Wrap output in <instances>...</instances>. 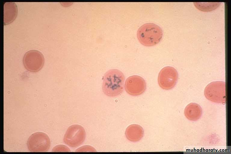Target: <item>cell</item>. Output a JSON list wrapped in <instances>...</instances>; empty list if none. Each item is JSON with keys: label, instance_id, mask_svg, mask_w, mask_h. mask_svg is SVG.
Wrapping results in <instances>:
<instances>
[{"label": "cell", "instance_id": "6da1fadb", "mask_svg": "<svg viewBox=\"0 0 231 154\" xmlns=\"http://www.w3.org/2000/svg\"><path fill=\"white\" fill-rule=\"evenodd\" d=\"M125 76L120 70L116 69L109 70L105 74L103 79L102 90L107 96L114 97L123 91Z\"/></svg>", "mask_w": 231, "mask_h": 154}, {"label": "cell", "instance_id": "7a4b0ae2", "mask_svg": "<svg viewBox=\"0 0 231 154\" xmlns=\"http://www.w3.org/2000/svg\"><path fill=\"white\" fill-rule=\"evenodd\" d=\"M163 35L161 28L152 23H145L141 26L137 32V36L140 42L146 46H151L159 43Z\"/></svg>", "mask_w": 231, "mask_h": 154}, {"label": "cell", "instance_id": "3957f363", "mask_svg": "<svg viewBox=\"0 0 231 154\" xmlns=\"http://www.w3.org/2000/svg\"><path fill=\"white\" fill-rule=\"evenodd\" d=\"M204 94L205 97L211 102L225 103L226 98L225 82L217 81L210 83L206 87Z\"/></svg>", "mask_w": 231, "mask_h": 154}, {"label": "cell", "instance_id": "277c9868", "mask_svg": "<svg viewBox=\"0 0 231 154\" xmlns=\"http://www.w3.org/2000/svg\"><path fill=\"white\" fill-rule=\"evenodd\" d=\"M86 133L84 128L78 125L70 126L67 129L63 138L64 143L69 146L76 147L84 142Z\"/></svg>", "mask_w": 231, "mask_h": 154}, {"label": "cell", "instance_id": "5b68a950", "mask_svg": "<svg viewBox=\"0 0 231 154\" xmlns=\"http://www.w3.org/2000/svg\"><path fill=\"white\" fill-rule=\"evenodd\" d=\"M50 139L45 134L37 132L32 134L27 142V147L31 152H46L49 149Z\"/></svg>", "mask_w": 231, "mask_h": 154}, {"label": "cell", "instance_id": "8992f818", "mask_svg": "<svg viewBox=\"0 0 231 154\" xmlns=\"http://www.w3.org/2000/svg\"><path fill=\"white\" fill-rule=\"evenodd\" d=\"M25 68L32 72L40 70L43 66L44 57L41 53L36 50H31L26 52L23 58Z\"/></svg>", "mask_w": 231, "mask_h": 154}, {"label": "cell", "instance_id": "52a82bcc", "mask_svg": "<svg viewBox=\"0 0 231 154\" xmlns=\"http://www.w3.org/2000/svg\"><path fill=\"white\" fill-rule=\"evenodd\" d=\"M178 77L177 71L174 68L170 66L165 67L161 70L159 74V85L163 89H171L176 85Z\"/></svg>", "mask_w": 231, "mask_h": 154}, {"label": "cell", "instance_id": "ba28073f", "mask_svg": "<svg viewBox=\"0 0 231 154\" xmlns=\"http://www.w3.org/2000/svg\"><path fill=\"white\" fill-rule=\"evenodd\" d=\"M125 89L129 94L134 96L143 93L146 88L145 81L141 77L137 75L131 76L125 81Z\"/></svg>", "mask_w": 231, "mask_h": 154}, {"label": "cell", "instance_id": "9c48e42d", "mask_svg": "<svg viewBox=\"0 0 231 154\" xmlns=\"http://www.w3.org/2000/svg\"><path fill=\"white\" fill-rule=\"evenodd\" d=\"M18 12L17 6L14 2H7L4 4V23L8 24L16 18Z\"/></svg>", "mask_w": 231, "mask_h": 154}, {"label": "cell", "instance_id": "30bf717a", "mask_svg": "<svg viewBox=\"0 0 231 154\" xmlns=\"http://www.w3.org/2000/svg\"><path fill=\"white\" fill-rule=\"evenodd\" d=\"M202 112V108L199 104L195 103H191L186 107L184 114L188 120L196 121L200 118Z\"/></svg>", "mask_w": 231, "mask_h": 154}, {"label": "cell", "instance_id": "8fae6325", "mask_svg": "<svg viewBox=\"0 0 231 154\" xmlns=\"http://www.w3.org/2000/svg\"><path fill=\"white\" fill-rule=\"evenodd\" d=\"M125 134L126 137L128 140L132 142H137L143 137V130L140 126L133 124L127 128Z\"/></svg>", "mask_w": 231, "mask_h": 154}]
</instances>
